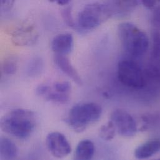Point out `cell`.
I'll use <instances>...</instances> for the list:
<instances>
[{
    "instance_id": "obj_17",
    "label": "cell",
    "mask_w": 160,
    "mask_h": 160,
    "mask_svg": "<svg viewBox=\"0 0 160 160\" xmlns=\"http://www.w3.org/2000/svg\"><path fill=\"white\" fill-rule=\"evenodd\" d=\"M43 63L40 58H35L30 62L28 68V73L30 76H36L42 70Z\"/></svg>"
},
{
    "instance_id": "obj_19",
    "label": "cell",
    "mask_w": 160,
    "mask_h": 160,
    "mask_svg": "<svg viewBox=\"0 0 160 160\" xmlns=\"http://www.w3.org/2000/svg\"><path fill=\"white\" fill-rule=\"evenodd\" d=\"M61 14L66 24H68L69 27L78 30L77 24L72 16V9L71 6H68L64 8L61 11Z\"/></svg>"
},
{
    "instance_id": "obj_14",
    "label": "cell",
    "mask_w": 160,
    "mask_h": 160,
    "mask_svg": "<svg viewBox=\"0 0 160 160\" xmlns=\"http://www.w3.org/2000/svg\"><path fill=\"white\" fill-rule=\"evenodd\" d=\"M107 3L112 9L113 15L127 14L133 11L138 4L137 1H114Z\"/></svg>"
},
{
    "instance_id": "obj_7",
    "label": "cell",
    "mask_w": 160,
    "mask_h": 160,
    "mask_svg": "<svg viewBox=\"0 0 160 160\" xmlns=\"http://www.w3.org/2000/svg\"><path fill=\"white\" fill-rule=\"evenodd\" d=\"M46 141L49 152L56 158H65L71 152L69 142L66 137L60 132H54L49 133Z\"/></svg>"
},
{
    "instance_id": "obj_6",
    "label": "cell",
    "mask_w": 160,
    "mask_h": 160,
    "mask_svg": "<svg viewBox=\"0 0 160 160\" xmlns=\"http://www.w3.org/2000/svg\"><path fill=\"white\" fill-rule=\"evenodd\" d=\"M110 120L113 123L118 133L124 137H132L137 132L134 118L126 110L116 109L111 114Z\"/></svg>"
},
{
    "instance_id": "obj_20",
    "label": "cell",
    "mask_w": 160,
    "mask_h": 160,
    "mask_svg": "<svg viewBox=\"0 0 160 160\" xmlns=\"http://www.w3.org/2000/svg\"><path fill=\"white\" fill-rule=\"evenodd\" d=\"M152 57L155 59L160 58V32L158 31H155L153 34Z\"/></svg>"
},
{
    "instance_id": "obj_9",
    "label": "cell",
    "mask_w": 160,
    "mask_h": 160,
    "mask_svg": "<svg viewBox=\"0 0 160 160\" xmlns=\"http://www.w3.org/2000/svg\"><path fill=\"white\" fill-rule=\"evenodd\" d=\"M38 38V33L32 26H22L17 29L12 35V42L18 46H31Z\"/></svg>"
},
{
    "instance_id": "obj_3",
    "label": "cell",
    "mask_w": 160,
    "mask_h": 160,
    "mask_svg": "<svg viewBox=\"0 0 160 160\" xmlns=\"http://www.w3.org/2000/svg\"><path fill=\"white\" fill-rule=\"evenodd\" d=\"M102 113V108L97 103H80L70 110L67 122L75 132L81 133L90 125L98 121Z\"/></svg>"
},
{
    "instance_id": "obj_21",
    "label": "cell",
    "mask_w": 160,
    "mask_h": 160,
    "mask_svg": "<svg viewBox=\"0 0 160 160\" xmlns=\"http://www.w3.org/2000/svg\"><path fill=\"white\" fill-rule=\"evenodd\" d=\"M52 87L59 93L66 95H70L71 93V86L70 83L68 82H57L52 85Z\"/></svg>"
},
{
    "instance_id": "obj_12",
    "label": "cell",
    "mask_w": 160,
    "mask_h": 160,
    "mask_svg": "<svg viewBox=\"0 0 160 160\" xmlns=\"http://www.w3.org/2000/svg\"><path fill=\"white\" fill-rule=\"evenodd\" d=\"M94 143L90 140H83L78 143L74 155V160H92L95 154Z\"/></svg>"
},
{
    "instance_id": "obj_2",
    "label": "cell",
    "mask_w": 160,
    "mask_h": 160,
    "mask_svg": "<svg viewBox=\"0 0 160 160\" xmlns=\"http://www.w3.org/2000/svg\"><path fill=\"white\" fill-rule=\"evenodd\" d=\"M118 35L124 49L133 56H140L146 53L149 47L147 34L136 25L122 22L118 26Z\"/></svg>"
},
{
    "instance_id": "obj_16",
    "label": "cell",
    "mask_w": 160,
    "mask_h": 160,
    "mask_svg": "<svg viewBox=\"0 0 160 160\" xmlns=\"http://www.w3.org/2000/svg\"><path fill=\"white\" fill-rule=\"evenodd\" d=\"M116 131L113 123L111 120H109L100 128V136L103 140L110 141L114 138Z\"/></svg>"
},
{
    "instance_id": "obj_24",
    "label": "cell",
    "mask_w": 160,
    "mask_h": 160,
    "mask_svg": "<svg viewBox=\"0 0 160 160\" xmlns=\"http://www.w3.org/2000/svg\"><path fill=\"white\" fill-rule=\"evenodd\" d=\"M56 2L59 4V5H61V6H64V5H67L68 4L70 1L69 0H58L56 1Z\"/></svg>"
},
{
    "instance_id": "obj_23",
    "label": "cell",
    "mask_w": 160,
    "mask_h": 160,
    "mask_svg": "<svg viewBox=\"0 0 160 160\" xmlns=\"http://www.w3.org/2000/svg\"><path fill=\"white\" fill-rule=\"evenodd\" d=\"M142 3L148 9H152L154 8L157 4V1H149V0H146V1H142Z\"/></svg>"
},
{
    "instance_id": "obj_8",
    "label": "cell",
    "mask_w": 160,
    "mask_h": 160,
    "mask_svg": "<svg viewBox=\"0 0 160 160\" xmlns=\"http://www.w3.org/2000/svg\"><path fill=\"white\" fill-rule=\"evenodd\" d=\"M74 48V38L69 33L57 35L51 42V49L56 54L66 56L71 53Z\"/></svg>"
},
{
    "instance_id": "obj_22",
    "label": "cell",
    "mask_w": 160,
    "mask_h": 160,
    "mask_svg": "<svg viewBox=\"0 0 160 160\" xmlns=\"http://www.w3.org/2000/svg\"><path fill=\"white\" fill-rule=\"evenodd\" d=\"M13 1H1V8L2 10H9L10 9L12 4H14Z\"/></svg>"
},
{
    "instance_id": "obj_5",
    "label": "cell",
    "mask_w": 160,
    "mask_h": 160,
    "mask_svg": "<svg viewBox=\"0 0 160 160\" xmlns=\"http://www.w3.org/2000/svg\"><path fill=\"white\" fill-rule=\"evenodd\" d=\"M118 78L124 85L134 88H142L145 83L144 74L140 67L130 60H123L118 63Z\"/></svg>"
},
{
    "instance_id": "obj_13",
    "label": "cell",
    "mask_w": 160,
    "mask_h": 160,
    "mask_svg": "<svg viewBox=\"0 0 160 160\" xmlns=\"http://www.w3.org/2000/svg\"><path fill=\"white\" fill-rule=\"evenodd\" d=\"M0 153L4 160H14L18 155L16 145L8 138L2 137L0 141Z\"/></svg>"
},
{
    "instance_id": "obj_4",
    "label": "cell",
    "mask_w": 160,
    "mask_h": 160,
    "mask_svg": "<svg viewBox=\"0 0 160 160\" xmlns=\"http://www.w3.org/2000/svg\"><path fill=\"white\" fill-rule=\"evenodd\" d=\"M113 16L112 9L107 3L92 2L85 5L80 11L78 19V30H93Z\"/></svg>"
},
{
    "instance_id": "obj_15",
    "label": "cell",
    "mask_w": 160,
    "mask_h": 160,
    "mask_svg": "<svg viewBox=\"0 0 160 160\" xmlns=\"http://www.w3.org/2000/svg\"><path fill=\"white\" fill-rule=\"evenodd\" d=\"M141 118L142 121L141 130L147 131L160 127V112L145 113Z\"/></svg>"
},
{
    "instance_id": "obj_10",
    "label": "cell",
    "mask_w": 160,
    "mask_h": 160,
    "mask_svg": "<svg viewBox=\"0 0 160 160\" xmlns=\"http://www.w3.org/2000/svg\"><path fill=\"white\" fill-rule=\"evenodd\" d=\"M54 62L62 72L76 83L80 85L82 84V80L80 75L66 56L56 54L54 56Z\"/></svg>"
},
{
    "instance_id": "obj_25",
    "label": "cell",
    "mask_w": 160,
    "mask_h": 160,
    "mask_svg": "<svg viewBox=\"0 0 160 160\" xmlns=\"http://www.w3.org/2000/svg\"><path fill=\"white\" fill-rule=\"evenodd\" d=\"M160 160V157H159V158H155V159H153V160Z\"/></svg>"
},
{
    "instance_id": "obj_11",
    "label": "cell",
    "mask_w": 160,
    "mask_h": 160,
    "mask_svg": "<svg viewBox=\"0 0 160 160\" xmlns=\"http://www.w3.org/2000/svg\"><path fill=\"white\" fill-rule=\"evenodd\" d=\"M160 151V140H152L137 148L135 150L134 155L138 160H147Z\"/></svg>"
},
{
    "instance_id": "obj_18",
    "label": "cell",
    "mask_w": 160,
    "mask_h": 160,
    "mask_svg": "<svg viewBox=\"0 0 160 160\" xmlns=\"http://www.w3.org/2000/svg\"><path fill=\"white\" fill-rule=\"evenodd\" d=\"M17 61L14 58H8L4 61L2 71L6 75H13L17 70Z\"/></svg>"
},
{
    "instance_id": "obj_1",
    "label": "cell",
    "mask_w": 160,
    "mask_h": 160,
    "mask_svg": "<svg viewBox=\"0 0 160 160\" xmlns=\"http://www.w3.org/2000/svg\"><path fill=\"white\" fill-rule=\"evenodd\" d=\"M35 113L29 110L18 108L4 115L1 120V130L17 138L26 139L36 127Z\"/></svg>"
}]
</instances>
